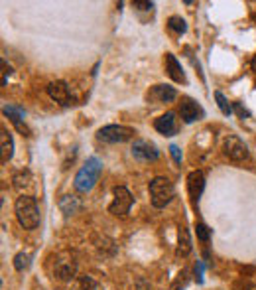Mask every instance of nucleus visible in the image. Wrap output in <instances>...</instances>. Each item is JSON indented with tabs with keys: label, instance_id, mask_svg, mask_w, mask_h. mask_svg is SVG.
<instances>
[{
	"label": "nucleus",
	"instance_id": "nucleus-1",
	"mask_svg": "<svg viewBox=\"0 0 256 290\" xmlns=\"http://www.w3.org/2000/svg\"><path fill=\"white\" fill-rule=\"evenodd\" d=\"M16 217H18V223L24 229H36L39 225V209L38 202L32 198V196H20L16 200Z\"/></svg>",
	"mask_w": 256,
	"mask_h": 290
},
{
	"label": "nucleus",
	"instance_id": "nucleus-2",
	"mask_svg": "<svg viewBox=\"0 0 256 290\" xmlns=\"http://www.w3.org/2000/svg\"><path fill=\"white\" fill-rule=\"evenodd\" d=\"M102 174V162L99 158L91 156L87 158V162L83 164V168L77 172L75 176V189L77 191H91L95 188V184L99 182V178Z\"/></svg>",
	"mask_w": 256,
	"mask_h": 290
},
{
	"label": "nucleus",
	"instance_id": "nucleus-3",
	"mask_svg": "<svg viewBox=\"0 0 256 290\" xmlns=\"http://www.w3.org/2000/svg\"><path fill=\"white\" fill-rule=\"evenodd\" d=\"M174 196H176V188H174L172 180L158 176L150 182V198H152L154 207H158V209L166 207L167 203L174 200Z\"/></svg>",
	"mask_w": 256,
	"mask_h": 290
},
{
	"label": "nucleus",
	"instance_id": "nucleus-4",
	"mask_svg": "<svg viewBox=\"0 0 256 290\" xmlns=\"http://www.w3.org/2000/svg\"><path fill=\"white\" fill-rule=\"evenodd\" d=\"M136 134L134 128L124 125H106L97 130V140L106 142V144H116V142H126Z\"/></svg>",
	"mask_w": 256,
	"mask_h": 290
},
{
	"label": "nucleus",
	"instance_id": "nucleus-5",
	"mask_svg": "<svg viewBox=\"0 0 256 290\" xmlns=\"http://www.w3.org/2000/svg\"><path fill=\"white\" fill-rule=\"evenodd\" d=\"M113 196H115V200L109 205V211L113 215H116V217H124V215L130 211L132 203H134L132 194H130L124 186H116V188L113 189Z\"/></svg>",
	"mask_w": 256,
	"mask_h": 290
},
{
	"label": "nucleus",
	"instance_id": "nucleus-6",
	"mask_svg": "<svg viewBox=\"0 0 256 290\" xmlns=\"http://www.w3.org/2000/svg\"><path fill=\"white\" fill-rule=\"evenodd\" d=\"M75 273H77V263L75 259H73V255H69V253L57 255L55 265H53L55 278H59V280H71V278L75 277Z\"/></svg>",
	"mask_w": 256,
	"mask_h": 290
},
{
	"label": "nucleus",
	"instance_id": "nucleus-7",
	"mask_svg": "<svg viewBox=\"0 0 256 290\" xmlns=\"http://www.w3.org/2000/svg\"><path fill=\"white\" fill-rule=\"evenodd\" d=\"M223 150H225V154L229 156L230 160H234V162H243V160L248 158V146H246L239 137H234V134H229V137L225 139Z\"/></svg>",
	"mask_w": 256,
	"mask_h": 290
},
{
	"label": "nucleus",
	"instance_id": "nucleus-8",
	"mask_svg": "<svg viewBox=\"0 0 256 290\" xmlns=\"http://www.w3.org/2000/svg\"><path fill=\"white\" fill-rule=\"evenodd\" d=\"M132 156L140 162H154L160 158V150L158 146L150 142V140H134L132 144Z\"/></svg>",
	"mask_w": 256,
	"mask_h": 290
},
{
	"label": "nucleus",
	"instance_id": "nucleus-9",
	"mask_svg": "<svg viewBox=\"0 0 256 290\" xmlns=\"http://www.w3.org/2000/svg\"><path fill=\"white\" fill-rule=\"evenodd\" d=\"M179 113H181L183 123L191 125V123H195V121L203 119L205 111L197 105V103L193 101L191 97H183V99H181V105H179Z\"/></svg>",
	"mask_w": 256,
	"mask_h": 290
},
{
	"label": "nucleus",
	"instance_id": "nucleus-10",
	"mask_svg": "<svg viewBox=\"0 0 256 290\" xmlns=\"http://www.w3.org/2000/svg\"><path fill=\"white\" fill-rule=\"evenodd\" d=\"M154 128H156L160 134H164V137H174V134H178L179 125H178V119H176V113H174V111H167L166 114L158 117V119L154 121Z\"/></svg>",
	"mask_w": 256,
	"mask_h": 290
},
{
	"label": "nucleus",
	"instance_id": "nucleus-11",
	"mask_svg": "<svg viewBox=\"0 0 256 290\" xmlns=\"http://www.w3.org/2000/svg\"><path fill=\"white\" fill-rule=\"evenodd\" d=\"M146 97H148V101L160 105V103H172L178 97V93L172 85H154Z\"/></svg>",
	"mask_w": 256,
	"mask_h": 290
},
{
	"label": "nucleus",
	"instance_id": "nucleus-12",
	"mask_svg": "<svg viewBox=\"0 0 256 290\" xmlns=\"http://www.w3.org/2000/svg\"><path fill=\"white\" fill-rule=\"evenodd\" d=\"M2 113L6 114L10 121H12V125L24 134V137H30V128L26 126L24 123V117H26V111L22 107H14V105H6L4 109H2Z\"/></svg>",
	"mask_w": 256,
	"mask_h": 290
},
{
	"label": "nucleus",
	"instance_id": "nucleus-13",
	"mask_svg": "<svg viewBox=\"0 0 256 290\" xmlns=\"http://www.w3.org/2000/svg\"><path fill=\"white\" fill-rule=\"evenodd\" d=\"M203 189H205V176H203V172L195 170V172H191V174L187 176V191H189V198H191L193 203L199 202V198H201Z\"/></svg>",
	"mask_w": 256,
	"mask_h": 290
},
{
	"label": "nucleus",
	"instance_id": "nucleus-14",
	"mask_svg": "<svg viewBox=\"0 0 256 290\" xmlns=\"http://www.w3.org/2000/svg\"><path fill=\"white\" fill-rule=\"evenodd\" d=\"M48 95H50L51 99L55 103H59V105H71V95H69V87H67V83L65 81H53L48 85Z\"/></svg>",
	"mask_w": 256,
	"mask_h": 290
},
{
	"label": "nucleus",
	"instance_id": "nucleus-15",
	"mask_svg": "<svg viewBox=\"0 0 256 290\" xmlns=\"http://www.w3.org/2000/svg\"><path fill=\"white\" fill-rule=\"evenodd\" d=\"M166 71L176 83H185V73H183V69H181V65H179L174 53H166Z\"/></svg>",
	"mask_w": 256,
	"mask_h": 290
},
{
	"label": "nucleus",
	"instance_id": "nucleus-16",
	"mask_svg": "<svg viewBox=\"0 0 256 290\" xmlns=\"http://www.w3.org/2000/svg\"><path fill=\"white\" fill-rule=\"evenodd\" d=\"M193 245H191V237H189V231L185 227H179L178 233V257H187L191 253Z\"/></svg>",
	"mask_w": 256,
	"mask_h": 290
},
{
	"label": "nucleus",
	"instance_id": "nucleus-17",
	"mask_svg": "<svg viewBox=\"0 0 256 290\" xmlns=\"http://www.w3.org/2000/svg\"><path fill=\"white\" fill-rule=\"evenodd\" d=\"M0 142H2V164H6L10 158H12L14 154V140H12V134L6 130V128H2V137H0Z\"/></svg>",
	"mask_w": 256,
	"mask_h": 290
},
{
	"label": "nucleus",
	"instance_id": "nucleus-18",
	"mask_svg": "<svg viewBox=\"0 0 256 290\" xmlns=\"http://www.w3.org/2000/svg\"><path fill=\"white\" fill-rule=\"evenodd\" d=\"M81 207H83V203H81V200H79L77 196H63L61 202H59V209H61L65 215L77 214Z\"/></svg>",
	"mask_w": 256,
	"mask_h": 290
},
{
	"label": "nucleus",
	"instance_id": "nucleus-19",
	"mask_svg": "<svg viewBox=\"0 0 256 290\" xmlns=\"http://www.w3.org/2000/svg\"><path fill=\"white\" fill-rule=\"evenodd\" d=\"M69 290H95V280L91 277H77Z\"/></svg>",
	"mask_w": 256,
	"mask_h": 290
},
{
	"label": "nucleus",
	"instance_id": "nucleus-20",
	"mask_svg": "<svg viewBox=\"0 0 256 290\" xmlns=\"http://www.w3.org/2000/svg\"><path fill=\"white\" fill-rule=\"evenodd\" d=\"M167 28H169L172 32H176V34H183V32L187 30V24H185V20H183L181 16H172V18L167 20Z\"/></svg>",
	"mask_w": 256,
	"mask_h": 290
},
{
	"label": "nucleus",
	"instance_id": "nucleus-21",
	"mask_svg": "<svg viewBox=\"0 0 256 290\" xmlns=\"http://www.w3.org/2000/svg\"><path fill=\"white\" fill-rule=\"evenodd\" d=\"M30 266V255L28 253H18L14 257V268L16 270H26Z\"/></svg>",
	"mask_w": 256,
	"mask_h": 290
},
{
	"label": "nucleus",
	"instance_id": "nucleus-22",
	"mask_svg": "<svg viewBox=\"0 0 256 290\" xmlns=\"http://www.w3.org/2000/svg\"><path fill=\"white\" fill-rule=\"evenodd\" d=\"M215 99H217V105L219 109H221V113L223 114H230L232 113V107L229 105V101H227V97L221 93V91H215Z\"/></svg>",
	"mask_w": 256,
	"mask_h": 290
},
{
	"label": "nucleus",
	"instance_id": "nucleus-23",
	"mask_svg": "<svg viewBox=\"0 0 256 290\" xmlns=\"http://www.w3.org/2000/svg\"><path fill=\"white\" fill-rule=\"evenodd\" d=\"M14 186L18 189H22L24 186H30V172H20L14 176Z\"/></svg>",
	"mask_w": 256,
	"mask_h": 290
},
{
	"label": "nucleus",
	"instance_id": "nucleus-24",
	"mask_svg": "<svg viewBox=\"0 0 256 290\" xmlns=\"http://www.w3.org/2000/svg\"><path fill=\"white\" fill-rule=\"evenodd\" d=\"M197 237L201 241H209V237H211V231H209V227L205 225V223H197Z\"/></svg>",
	"mask_w": 256,
	"mask_h": 290
},
{
	"label": "nucleus",
	"instance_id": "nucleus-25",
	"mask_svg": "<svg viewBox=\"0 0 256 290\" xmlns=\"http://www.w3.org/2000/svg\"><path fill=\"white\" fill-rule=\"evenodd\" d=\"M169 154H172V158H174L178 164H181V150H179V146L172 144V146H169Z\"/></svg>",
	"mask_w": 256,
	"mask_h": 290
},
{
	"label": "nucleus",
	"instance_id": "nucleus-26",
	"mask_svg": "<svg viewBox=\"0 0 256 290\" xmlns=\"http://www.w3.org/2000/svg\"><path fill=\"white\" fill-rule=\"evenodd\" d=\"M132 6H134V8H138V10H150L154 4L152 2H140V0H134V2H132Z\"/></svg>",
	"mask_w": 256,
	"mask_h": 290
},
{
	"label": "nucleus",
	"instance_id": "nucleus-27",
	"mask_svg": "<svg viewBox=\"0 0 256 290\" xmlns=\"http://www.w3.org/2000/svg\"><path fill=\"white\" fill-rule=\"evenodd\" d=\"M195 278H197V282H203V263L195 265Z\"/></svg>",
	"mask_w": 256,
	"mask_h": 290
},
{
	"label": "nucleus",
	"instance_id": "nucleus-28",
	"mask_svg": "<svg viewBox=\"0 0 256 290\" xmlns=\"http://www.w3.org/2000/svg\"><path fill=\"white\" fill-rule=\"evenodd\" d=\"M10 73V69H6V62L2 60V85H6V75Z\"/></svg>",
	"mask_w": 256,
	"mask_h": 290
},
{
	"label": "nucleus",
	"instance_id": "nucleus-29",
	"mask_svg": "<svg viewBox=\"0 0 256 290\" xmlns=\"http://www.w3.org/2000/svg\"><path fill=\"white\" fill-rule=\"evenodd\" d=\"M250 65H252V71H254V73H256V55H254V57H252V63H250Z\"/></svg>",
	"mask_w": 256,
	"mask_h": 290
},
{
	"label": "nucleus",
	"instance_id": "nucleus-30",
	"mask_svg": "<svg viewBox=\"0 0 256 290\" xmlns=\"http://www.w3.org/2000/svg\"><path fill=\"white\" fill-rule=\"evenodd\" d=\"M34 290H44V288H41V286H36V288H34Z\"/></svg>",
	"mask_w": 256,
	"mask_h": 290
}]
</instances>
